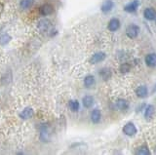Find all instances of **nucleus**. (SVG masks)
Segmentation results:
<instances>
[{
    "mask_svg": "<svg viewBox=\"0 0 156 155\" xmlns=\"http://www.w3.org/2000/svg\"><path fill=\"white\" fill-rule=\"evenodd\" d=\"M136 154L138 155H149L150 154V150L149 148L146 146V145H140L138 148L136 149Z\"/></svg>",
    "mask_w": 156,
    "mask_h": 155,
    "instance_id": "412c9836",
    "label": "nucleus"
},
{
    "mask_svg": "<svg viewBox=\"0 0 156 155\" xmlns=\"http://www.w3.org/2000/svg\"><path fill=\"white\" fill-rule=\"evenodd\" d=\"M99 74L101 76V78L105 81H107L111 78L112 76V71L108 67H104V69H101L99 70Z\"/></svg>",
    "mask_w": 156,
    "mask_h": 155,
    "instance_id": "4468645a",
    "label": "nucleus"
},
{
    "mask_svg": "<svg viewBox=\"0 0 156 155\" xmlns=\"http://www.w3.org/2000/svg\"><path fill=\"white\" fill-rule=\"evenodd\" d=\"M115 106L117 109H119L121 111H125L129 108V101L125 99H119L116 100Z\"/></svg>",
    "mask_w": 156,
    "mask_h": 155,
    "instance_id": "dca6fc26",
    "label": "nucleus"
},
{
    "mask_svg": "<svg viewBox=\"0 0 156 155\" xmlns=\"http://www.w3.org/2000/svg\"><path fill=\"white\" fill-rule=\"evenodd\" d=\"M155 113V107L152 104H148L146 107L144 108V118L146 120H150L153 117V115Z\"/></svg>",
    "mask_w": 156,
    "mask_h": 155,
    "instance_id": "f3484780",
    "label": "nucleus"
},
{
    "mask_svg": "<svg viewBox=\"0 0 156 155\" xmlns=\"http://www.w3.org/2000/svg\"><path fill=\"white\" fill-rule=\"evenodd\" d=\"M33 4H34V0H21L20 1V7H21V9L26 10V9L30 8Z\"/></svg>",
    "mask_w": 156,
    "mask_h": 155,
    "instance_id": "4be33fe9",
    "label": "nucleus"
},
{
    "mask_svg": "<svg viewBox=\"0 0 156 155\" xmlns=\"http://www.w3.org/2000/svg\"><path fill=\"white\" fill-rule=\"evenodd\" d=\"M90 118H91L92 123H94V124L100 123L101 119V110L98 109V108L93 109L92 112H91V115H90Z\"/></svg>",
    "mask_w": 156,
    "mask_h": 155,
    "instance_id": "9d476101",
    "label": "nucleus"
},
{
    "mask_svg": "<svg viewBox=\"0 0 156 155\" xmlns=\"http://www.w3.org/2000/svg\"><path fill=\"white\" fill-rule=\"evenodd\" d=\"M38 26L39 30H42V31H48L51 28L52 23H51L50 21L47 20V19H42V20H40L38 22V26Z\"/></svg>",
    "mask_w": 156,
    "mask_h": 155,
    "instance_id": "2eb2a0df",
    "label": "nucleus"
},
{
    "mask_svg": "<svg viewBox=\"0 0 156 155\" xmlns=\"http://www.w3.org/2000/svg\"><path fill=\"white\" fill-rule=\"evenodd\" d=\"M11 39H12V37L10 36L8 33L1 34V35H0V45H2V46L7 45L8 43L11 41Z\"/></svg>",
    "mask_w": 156,
    "mask_h": 155,
    "instance_id": "5701e85b",
    "label": "nucleus"
},
{
    "mask_svg": "<svg viewBox=\"0 0 156 155\" xmlns=\"http://www.w3.org/2000/svg\"><path fill=\"white\" fill-rule=\"evenodd\" d=\"M145 65L149 67H155L156 66V54L155 53H150V54L146 55L144 58Z\"/></svg>",
    "mask_w": 156,
    "mask_h": 155,
    "instance_id": "6e6552de",
    "label": "nucleus"
},
{
    "mask_svg": "<svg viewBox=\"0 0 156 155\" xmlns=\"http://www.w3.org/2000/svg\"><path fill=\"white\" fill-rule=\"evenodd\" d=\"M95 77L94 75L92 74H89L87 75L85 78H84V81H83V83H84V86L86 87V88H90V87H92L93 85L95 84Z\"/></svg>",
    "mask_w": 156,
    "mask_h": 155,
    "instance_id": "6ab92c4d",
    "label": "nucleus"
},
{
    "mask_svg": "<svg viewBox=\"0 0 156 155\" xmlns=\"http://www.w3.org/2000/svg\"><path fill=\"white\" fill-rule=\"evenodd\" d=\"M120 72L121 73H127V72H129L131 70V65L129 64H127V62H124V64H122L120 65Z\"/></svg>",
    "mask_w": 156,
    "mask_h": 155,
    "instance_id": "b1692460",
    "label": "nucleus"
},
{
    "mask_svg": "<svg viewBox=\"0 0 156 155\" xmlns=\"http://www.w3.org/2000/svg\"><path fill=\"white\" fill-rule=\"evenodd\" d=\"M34 114V110L32 107H29V106H27V107L26 108H23L21 112H20L19 116H20V118L23 119V120H27L29 118H31L32 116Z\"/></svg>",
    "mask_w": 156,
    "mask_h": 155,
    "instance_id": "39448f33",
    "label": "nucleus"
},
{
    "mask_svg": "<svg viewBox=\"0 0 156 155\" xmlns=\"http://www.w3.org/2000/svg\"><path fill=\"white\" fill-rule=\"evenodd\" d=\"M106 58V55L105 53L104 52H98L96 54L93 55L91 58H90V64L91 65H97V64H100L102 61Z\"/></svg>",
    "mask_w": 156,
    "mask_h": 155,
    "instance_id": "7ed1b4c3",
    "label": "nucleus"
},
{
    "mask_svg": "<svg viewBox=\"0 0 156 155\" xmlns=\"http://www.w3.org/2000/svg\"><path fill=\"white\" fill-rule=\"evenodd\" d=\"M68 107H69V109L71 111H73V112H77V111L79 110V108H80L79 101H78L77 100H69V103H68Z\"/></svg>",
    "mask_w": 156,
    "mask_h": 155,
    "instance_id": "aec40b11",
    "label": "nucleus"
},
{
    "mask_svg": "<svg viewBox=\"0 0 156 155\" xmlns=\"http://www.w3.org/2000/svg\"><path fill=\"white\" fill-rule=\"evenodd\" d=\"M113 8H114L113 0H105L101 6V10L102 13L107 14V13H109Z\"/></svg>",
    "mask_w": 156,
    "mask_h": 155,
    "instance_id": "423d86ee",
    "label": "nucleus"
},
{
    "mask_svg": "<svg viewBox=\"0 0 156 155\" xmlns=\"http://www.w3.org/2000/svg\"><path fill=\"white\" fill-rule=\"evenodd\" d=\"M144 106H145V104H140V107L138 108V112H140V111L141 109H144Z\"/></svg>",
    "mask_w": 156,
    "mask_h": 155,
    "instance_id": "393cba45",
    "label": "nucleus"
},
{
    "mask_svg": "<svg viewBox=\"0 0 156 155\" xmlns=\"http://www.w3.org/2000/svg\"><path fill=\"white\" fill-rule=\"evenodd\" d=\"M40 139L43 143H48L49 142V132H48V127L45 125H42L40 128Z\"/></svg>",
    "mask_w": 156,
    "mask_h": 155,
    "instance_id": "a211bd4d",
    "label": "nucleus"
},
{
    "mask_svg": "<svg viewBox=\"0 0 156 155\" xmlns=\"http://www.w3.org/2000/svg\"><path fill=\"white\" fill-rule=\"evenodd\" d=\"M140 26L132 23V25H129L126 28V35L129 38H131V39H135L140 34Z\"/></svg>",
    "mask_w": 156,
    "mask_h": 155,
    "instance_id": "f257e3e1",
    "label": "nucleus"
},
{
    "mask_svg": "<svg viewBox=\"0 0 156 155\" xmlns=\"http://www.w3.org/2000/svg\"><path fill=\"white\" fill-rule=\"evenodd\" d=\"M54 12V7L51 4H43V5L39 8V13L42 16H49Z\"/></svg>",
    "mask_w": 156,
    "mask_h": 155,
    "instance_id": "ddd939ff",
    "label": "nucleus"
},
{
    "mask_svg": "<svg viewBox=\"0 0 156 155\" xmlns=\"http://www.w3.org/2000/svg\"><path fill=\"white\" fill-rule=\"evenodd\" d=\"M123 133L128 136V137H134V136L138 133V129H136V126L133 123V122H128L126 123L124 126H123Z\"/></svg>",
    "mask_w": 156,
    "mask_h": 155,
    "instance_id": "f03ea898",
    "label": "nucleus"
},
{
    "mask_svg": "<svg viewBox=\"0 0 156 155\" xmlns=\"http://www.w3.org/2000/svg\"><path fill=\"white\" fill-rule=\"evenodd\" d=\"M139 5H140L139 0H134V1H132L131 3L125 5L124 11L127 12V13H134V12H136V10H138Z\"/></svg>",
    "mask_w": 156,
    "mask_h": 155,
    "instance_id": "9b49d317",
    "label": "nucleus"
},
{
    "mask_svg": "<svg viewBox=\"0 0 156 155\" xmlns=\"http://www.w3.org/2000/svg\"><path fill=\"white\" fill-rule=\"evenodd\" d=\"M121 26V23L117 18H112L109 20L108 23H107V28L108 30L111 32H115L120 28Z\"/></svg>",
    "mask_w": 156,
    "mask_h": 155,
    "instance_id": "20e7f679",
    "label": "nucleus"
},
{
    "mask_svg": "<svg viewBox=\"0 0 156 155\" xmlns=\"http://www.w3.org/2000/svg\"><path fill=\"white\" fill-rule=\"evenodd\" d=\"M144 17L147 21L156 20V10L153 8H145L144 11Z\"/></svg>",
    "mask_w": 156,
    "mask_h": 155,
    "instance_id": "0eeeda50",
    "label": "nucleus"
},
{
    "mask_svg": "<svg viewBox=\"0 0 156 155\" xmlns=\"http://www.w3.org/2000/svg\"><path fill=\"white\" fill-rule=\"evenodd\" d=\"M136 95L140 99L146 98V97L148 96V89H147V87H146L145 85L139 86L138 88L136 89Z\"/></svg>",
    "mask_w": 156,
    "mask_h": 155,
    "instance_id": "1a4fd4ad",
    "label": "nucleus"
},
{
    "mask_svg": "<svg viewBox=\"0 0 156 155\" xmlns=\"http://www.w3.org/2000/svg\"><path fill=\"white\" fill-rule=\"evenodd\" d=\"M95 104V99L94 97L91 95H87L85 97H83L82 99V104L85 108H91Z\"/></svg>",
    "mask_w": 156,
    "mask_h": 155,
    "instance_id": "f8f14e48",
    "label": "nucleus"
}]
</instances>
